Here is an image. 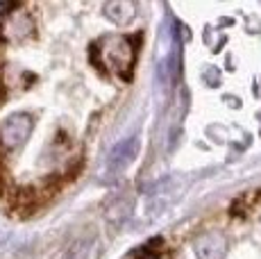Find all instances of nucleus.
Instances as JSON below:
<instances>
[{
  "label": "nucleus",
  "instance_id": "39448f33",
  "mask_svg": "<svg viewBox=\"0 0 261 259\" xmlns=\"http://www.w3.org/2000/svg\"><path fill=\"white\" fill-rule=\"evenodd\" d=\"M134 14H137V7L127 0H114L105 5V16L112 23H127L134 18Z\"/></svg>",
  "mask_w": 261,
  "mask_h": 259
},
{
  "label": "nucleus",
  "instance_id": "20e7f679",
  "mask_svg": "<svg viewBox=\"0 0 261 259\" xmlns=\"http://www.w3.org/2000/svg\"><path fill=\"white\" fill-rule=\"evenodd\" d=\"M195 255L198 259H223L227 250V241L220 234H204L195 241Z\"/></svg>",
  "mask_w": 261,
  "mask_h": 259
},
{
  "label": "nucleus",
  "instance_id": "7ed1b4c3",
  "mask_svg": "<svg viewBox=\"0 0 261 259\" xmlns=\"http://www.w3.org/2000/svg\"><path fill=\"white\" fill-rule=\"evenodd\" d=\"M137 155H139V139L132 137V139H127V141H123L120 146H116V150L109 157V166H107L109 173L125 171V168L137 159Z\"/></svg>",
  "mask_w": 261,
  "mask_h": 259
},
{
  "label": "nucleus",
  "instance_id": "f257e3e1",
  "mask_svg": "<svg viewBox=\"0 0 261 259\" xmlns=\"http://www.w3.org/2000/svg\"><path fill=\"white\" fill-rule=\"evenodd\" d=\"M32 132V118L28 114H12L0 125V143L9 150L21 148Z\"/></svg>",
  "mask_w": 261,
  "mask_h": 259
},
{
  "label": "nucleus",
  "instance_id": "f03ea898",
  "mask_svg": "<svg viewBox=\"0 0 261 259\" xmlns=\"http://www.w3.org/2000/svg\"><path fill=\"white\" fill-rule=\"evenodd\" d=\"M105 55H107L109 66H114L118 71V75H129V68H132V46H129L127 39H109L105 41Z\"/></svg>",
  "mask_w": 261,
  "mask_h": 259
}]
</instances>
